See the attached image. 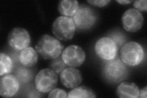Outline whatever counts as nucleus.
<instances>
[{
    "mask_svg": "<svg viewBox=\"0 0 147 98\" xmlns=\"http://www.w3.org/2000/svg\"><path fill=\"white\" fill-rule=\"evenodd\" d=\"M13 68L12 61L10 57L1 53L0 55V76H3L10 73Z\"/></svg>",
    "mask_w": 147,
    "mask_h": 98,
    "instance_id": "obj_18",
    "label": "nucleus"
},
{
    "mask_svg": "<svg viewBox=\"0 0 147 98\" xmlns=\"http://www.w3.org/2000/svg\"><path fill=\"white\" fill-rule=\"evenodd\" d=\"M120 57L122 62L125 64L135 66L139 65L144 59V51L139 43L136 42H129L121 47Z\"/></svg>",
    "mask_w": 147,
    "mask_h": 98,
    "instance_id": "obj_3",
    "label": "nucleus"
},
{
    "mask_svg": "<svg viewBox=\"0 0 147 98\" xmlns=\"http://www.w3.org/2000/svg\"><path fill=\"white\" fill-rule=\"evenodd\" d=\"M110 2V0H92V1H88V3H90L91 5L97 6V7H104Z\"/></svg>",
    "mask_w": 147,
    "mask_h": 98,
    "instance_id": "obj_23",
    "label": "nucleus"
},
{
    "mask_svg": "<svg viewBox=\"0 0 147 98\" xmlns=\"http://www.w3.org/2000/svg\"><path fill=\"white\" fill-rule=\"evenodd\" d=\"M123 28L128 32H136L140 30L144 23V17L140 11L131 8L122 17Z\"/></svg>",
    "mask_w": 147,
    "mask_h": 98,
    "instance_id": "obj_10",
    "label": "nucleus"
},
{
    "mask_svg": "<svg viewBox=\"0 0 147 98\" xmlns=\"http://www.w3.org/2000/svg\"><path fill=\"white\" fill-rule=\"evenodd\" d=\"M79 7V4L76 0H62L59 1L58 9L63 16L73 17Z\"/></svg>",
    "mask_w": 147,
    "mask_h": 98,
    "instance_id": "obj_15",
    "label": "nucleus"
},
{
    "mask_svg": "<svg viewBox=\"0 0 147 98\" xmlns=\"http://www.w3.org/2000/svg\"><path fill=\"white\" fill-rule=\"evenodd\" d=\"M94 49L96 55L105 61L113 59L116 58L118 52L117 46L109 37L99 39L96 42Z\"/></svg>",
    "mask_w": 147,
    "mask_h": 98,
    "instance_id": "obj_7",
    "label": "nucleus"
},
{
    "mask_svg": "<svg viewBox=\"0 0 147 98\" xmlns=\"http://www.w3.org/2000/svg\"><path fill=\"white\" fill-rule=\"evenodd\" d=\"M67 97L76 98H92L96 97V96L94 92L91 88L84 86H81L74 88L68 93Z\"/></svg>",
    "mask_w": 147,
    "mask_h": 98,
    "instance_id": "obj_16",
    "label": "nucleus"
},
{
    "mask_svg": "<svg viewBox=\"0 0 147 98\" xmlns=\"http://www.w3.org/2000/svg\"><path fill=\"white\" fill-rule=\"evenodd\" d=\"M139 88L134 83L121 82L117 88V95L121 98H137Z\"/></svg>",
    "mask_w": 147,
    "mask_h": 98,
    "instance_id": "obj_13",
    "label": "nucleus"
},
{
    "mask_svg": "<svg viewBox=\"0 0 147 98\" xmlns=\"http://www.w3.org/2000/svg\"><path fill=\"white\" fill-rule=\"evenodd\" d=\"M67 65L64 63L61 57H59L52 59L49 64L50 69L53 71L57 74H61L64 69L66 68Z\"/></svg>",
    "mask_w": 147,
    "mask_h": 98,
    "instance_id": "obj_20",
    "label": "nucleus"
},
{
    "mask_svg": "<svg viewBox=\"0 0 147 98\" xmlns=\"http://www.w3.org/2000/svg\"><path fill=\"white\" fill-rule=\"evenodd\" d=\"M72 18L76 28L85 30L91 28L95 24L98 20V15L94 9L86 4H82Z\"/></svg>",
    "mask_w": 147,
    "mask_h": 98,
    "instance_id": "obj_5",
    "label": "nucleus"
},
{
    "mask_svg": "<svg viewBox=\"0 0 147 98\" xmlns=\"http://www.w3.org/2000/svg\"><path fill=\"white\" fill-rule=\"evenodd\" d=\"M19 84L15 76L8 74L4 75L0 80V95L5 97L13 96L19 89Z\"/></svg>",
    "mask_w": 147,
    "mask_h": 98,
    "instance_id": "obj_11",
    "label": "nucleus"
},
{
    "mask_svg": "<svg viewBox=\"0 0 147 98\" xmlns=\"http://www.w3.org/2000/svg\"><path fill=\"white\" fill-rule=\"evenodd\" d=\"M102 73L104 77L110 82L117 83L125 80L127 77L128 69L119 58L105 61Z\"/></svg>",
    "mask_w": 147,
    "mask_h": 98,
    "instance_id": "obj_2",
    "label": "nucleus"
},
{
    "mask_svg": "<svg viewBox=\"0 0 147 98\" xmlns=\"http://www.w3.org/2000/svg\"><path fill=\"white\" fill-rule=\"evenodd\" d=\"M76 26L71 17L60 16L55 20L52 25V32L57 38L68 41L71 39L76 31Z\"/></svg>",
    "mask_w": 147,
    "mask_h": 98,
    "instance_id": "obj_4",
    "label": "nucleus"
},
{
    "mask_svg": "<svg viewBox=\"0 0 147 98\" xmlns=\"http://www.w3.org/2000/svg\"><path fill=\"white\" fill-rule=\"evenodd\" d=\"M49 97H64L66 98L67 97V93L61 89H59V88H56V89H53L50 91L49 95L48 96Z\"/></svg>",
    "mask_w": 147,
    "mask_h": 98,
    "instance_id": "obj_21",
    "label": "nucleus"
},
{
    "mask_svg": "<svg viewBox=\"0 0 147 98\" xmlns=\"http://www.w3.org/2000/svg\"><path fill=\"white\" fill-rule=\"evenodd\" d=\"M60 80L63 85L67 88H74L82 81L81 73L79 70L71 67L66 68L60 74Z\"/></svg>",
    "mask_w": 147,
    "mask_h": 98,
    "instance_id": "obj_12",
    "label": "nucleus"
},
{
    "mask_svg": "<svg viewBox=\"0 0 147 98\" xmlns=\"http://www.w3.org/2000/svg\"><path fill=\"white\" fill-rule=\"evenodd\" d=\"M7 41L11 48L17 51H20L28 47L31 38L28 32L25 29L15 28L9 32Z\"/></svg>",
    "mask_w": 147,
    "mask_h": 98,
    "instance_id": "obj_8",
    "label": "nucleus"
},
{
    "mask_svg": "<svg viewBox=\"0 0 147 98\" xmlns=\"http://www.w3.org/2000/svg\"><path fill=\"white\" fill-rule=\"evenodd\" d=\"M117 2L120 3V4H129V3H132V1H127V0H123V1H119V0H118V1H117Z\"/></svg>",
    "mask_w": 147,
    "mask_h": 98,
    "instance_id": "obj_25",
    "label": "nucleus"
},
{
    "mask_svg": "<svg viewBox=\"0 0 147 98\" xmlns=\"http://www.w3.org/2000/svg\"><path fill=\"white\" fill-rule=\"evenodd\" d=\"M28 67L20 66L16 69L15 72V76L21 84H25L30 82L33 77V74L31 70Z\"/></svg>",
    "mask_w": 147,
    "mask_h": 98,
    "instance_id": "obj_17",
    "label": "nucleus"
},
{
    "mask_svg": "<svg viewBox=\"0 0 147 98\" xmlns=\"http://www.w3.org/2000/svg\"><path fill=\"white\" fill-rule=\"evenodd\" d=\"M147 2L146 0H140V1H136L134 2V7L136 8V9H138V11H144L146 12Z\"/></svg>",
    "mask_w": 147,
    "mask_h": 98,
    "instance_id": "obj_22",
    "label": "nucleus"
},
{
    "mask_svg": "<svg viewBox=\"0 0 147 98\" xmlns=\"http://www.w3.org/2000/svg\"><path fill=\"white\" fill-rule=\"evenodd\" d=\"M38 54L33 47H28L24 49L20 53L19 59L20 63L24 66L31 67L35 65L38 62Z\"/></svg>",
    "mask_w": 147,
    "mask_h": 98,
    "instance_id": "obj_14",
    "label": "nucleus"
},
{
    "mask_svg": "<svg viewBox=\"0 0 147 98\" xmlns=\"http://www.w3.org/2000/svg\"><path fill=\"white\" fill-rule=\"evenodd\" d=\"M35 48L43 58L53 59L60 55L63 46L57 39L45 34L39 39Z\"/></svg>",
    "mask_w": 147,
    "mask_h": 98,
    "instance_id": "obj_1",
    "label": "nucleus"
},
{
    "mask_svg": "<svg viewBox=\"0 0 147 98\" xmlns=\"http://www.w3.org/2000/svg\"><path fill=\"white\" fill-rule=\"evenodd\" d=\"M147 87H144L143 89L141 90L140 91H139V97H141V98H146V95H147Z\"/></svg>",
    "mask_w": 147,
    "mask_h": 98,
    "instance_id": "obj_24",
    "label": "nucleus"
},
{
    "mask_svg": "<svg viewBox=\"0 0 147 98\" xmlns=\"http://www.w3.org/2000/svg\"><path fill=\"white\" fill-rule=\"evenodd\" d=\"M85 53L80 46L72 45L68 46L62 53L61 57L67 66L79 67L84 63L85 59Z\"/></svg>",
    "mask_w": 147,
    "mask_h": 98,
    "instance_id": "obj_9",
    "label": "nucleus"
},
{
    "mask_svg": "<svg viewBox=\"0 0 147 98\" xmlns=\"http://www.w3.org/2000/svg\"><path fill=\"white\" fill-rule=\"evenodd\" d=\"M107 37L110 38L115 43L117 48L121 47L122 45H125L127 41V37L125 34H124L123 32L119 31H113L109 34V36Z\"/></svg>",
    "mask_w": 147,
    "mask_h": 98,
    "instance_id": "obj_19",
    "label": "nucleus"
},
{
    "mask_svg": "<svg viewBox=\"0 0 147 98\" xmlns=\"http://www.w3.org/2000/svg\"><path fill=\"white\" fill-rule=\"evenodd\" d=\"M57 74L50 69H44L37 74L35 77L36 90L39 93H46L53 90L57 85Z\"/></svg>",
    "mask_w": 147,
    "mask_h": 98,
    "instance_id": "obj_6",
    "label": "nucleus"
}]
</instances>
